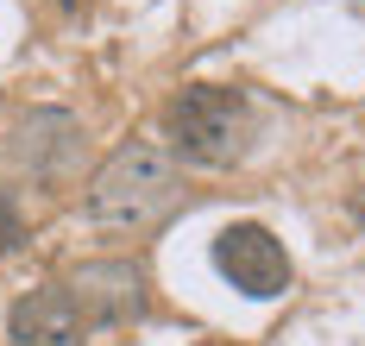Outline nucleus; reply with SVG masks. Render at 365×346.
I'll return each instance as SVG.
<instances>
[{
    "label": "nucleus",
    "instance_id": "f257e3e1",
    "mask_svg": "<svg viewBox=\"0 0 365 346\" xmlns=\"http://www.w3.org/2000/svg\"><path fill=\"white\" fill-rule=\"evenodd\" d=\"M182 195V170L177 157L151 139H126L120 152L88 177L82 195V221L101 233H145L151 221L170 214V201Z\"/></svg>",
    "mask_w": 365,
    "mask_h": 346
},
{
    "label": "nucleus",
    "instance_id": "f03ea898",
    "mask_svg": "<svg viewBox=\"0 0 365 346\" xmlns=\"http://www.w3.org/2000/svg\"><path fill=\"white\" fill-rule=\"evenodd\" d=\"M164 126H170V139H177V152L189 157V164H233L240 157V145H246V101L233 95V88H182L177 101H170V114H164Z\"/></svg>",
    "mask_w": 365,
    "mask_h": 346
},
{
    "label": "nucleus",
    "instance_id": "7ed1b4c3",
    "mask_svg": "<svg viewBox=\"0 0 365 346\" xmlns=\"http://www.w3.org/2000/svg\"><path fill=\"white\" fill-rule=\"evenodd\" d=\"M215 271L240 296H258V303H271V296L290 290V252H284L277 233L258 227V221H233V227L215 233Z\"/></svg>",
    "mask_w": 365,
    "mask_h": 346
},
{
    "label": "nucleus",
    "instance_id": "20e7f679",
    "mask_svg": "<svg viewBox=\"0 0 365 346\" xmlns=\"http://www.w3.org/2000/svg\"><path fill=\"white\" fill-rule=\"evenodd\" d=\"M63 290L101 327H120V321H139L145 315V271L133 265V258H88V265H76V277Z\"/></svg>",
    "mask_w": 365,
    "mask_h": 346
},
{
    "label": "nucleus",
    "instance_id": "39448f33",
    "mask_svg": "<svg viewBox=\"0 0 365 346\" xmlns=\"http://www.w3.org/2000/svg\"><path fill=\"white\" fill-rule=\"evenodd\" d=\"M6 346H82V308L63 283H38L6 308Z\"/></svg>",
    "mask_w": 365,
    "mask_h": 346
},
{
    "label": "nucleus",
    "instance_id": "423d86ee",
    "mask_svg": "<svg viewBox=\"0 0 365 346\" xmlns=\"http://www.w3.org/2000/svg\"><path fill=\"white\" fill-rule=\"evenodd\" d=\"M76 157H82V120L63 108H32L13 132V164L32 170V177H63Z\"/></svg>",
    "mask_w": 365,
    "mask_h": 346
},
{
    "label": "nucleus",
    "instance_id": "0eeeda50",
    "mask_svg": "<svg viewBox=\"0 0 365 346\" xmlns=\"http://www.w3.org/2000/svg\"><path fill=\"white\" fill-rule=\"evenodd\" d=\"M19 246H26V221H19V208L0 189V252H19Z\"/></svg>",
    "mask_w": 365,
    "mask_h": 346
}]
</instances>
